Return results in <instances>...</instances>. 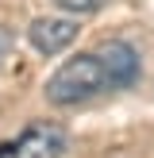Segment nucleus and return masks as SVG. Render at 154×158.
Segmentation results:
<instances>
[{"mask_svg": "<svg viewBox=\"0 0 154 158\" xmlns=\"http://www.w3.org/2000/svg\"><path fill=\"white\" fill-rule=\"evenodd\" d=\"M108 89V77H104V66H100L96 54H77V58L62 62L50 77H46V100L58 108H69V104H81V100L96 97V93Z\"/></svg>", "mask_w": 154, "mask_h": 158, "instance_id": "obj_1", "label": "nucleus"}, {"mask_svg": "<svg viewBox=\"0 0 154 158\" xmlns=\"http://www.w3.org/2000/svg\"><path fill=\"white\" fill-rule=\"evenodd\" d=\"M77 39V15H38L27 27V43L38 54H58Z\"/></svg>", "mask_w": 154, "mask_h": 158, "instance_id": "obj_2", "label": "nucleus"}, {"mask_svg": "<svg viewBox=\"0 0 154 158\" xmlns=\"http://www.w3.org/2000/svg\"><path fill=\"white\" fill-rule=\"evenodd\" d=\"M96 58H100V66H104L108 85L127 89V85L139 81V54H135L131 43H123V39H108V43L96 46Z\"/></svg>", "mask_w": 154, "mask_h": 158, "instance_id": "obj_3", "label": "nucleus"}, {"mask_svg": "<svg viewBox=\"0 0 154 158\" xmlns=\"http://www.w3.org/2000/svg\"><path fill=\"white\" fill-rule=\"evenodd\" d=\"M15 158H62L66 154V131L58 123H31L12 147Z\"/></svg>", "mask_w": 154, "mask_h": 158, "instance_id": "obj_4", "label": "nucleus"}, {"mask_svg": "<svg viewBox=\"0 0 154 158\" xmlns=\"http://www.w3.org/2000/svg\"><path fill=\"white\" fill-rule=\"evenodd\" d=\"M66 15H89V12H100L108 0H54Z\"/></svg>", "mask_w": 154, "mask_h": 158, "instance_id": "obj_5", "label": "nucleus"}, {"mask_svg": "<svg viewBox=\"0 0 154 158\" xmlns=\"http://www.w3.org/2000/svg\"><path fill=\"white\" fill-rule=\"evenodd\" d=\"M12 46H15L12 31H8V27H0V66H4V58H8V54H12Z\"/></svg>", "mask_w": 154, "mask_h": 158, "instance_id": "obj_6", "label": "nucleus"}, {"mask_svg": "<svg viewBox=\"0 0 154 158\" xmlns=\"http://www.w3.org/2000/svg\"><path fill=\"white\" fill-rule=\"evenodd\" d=\"M4 154H8V147H0V158H4Z\"/></svg>", "mask_w": 154, "mask_h": 158, "instance_id": "obj_7", "label": "nucleus"}]
</instances>
